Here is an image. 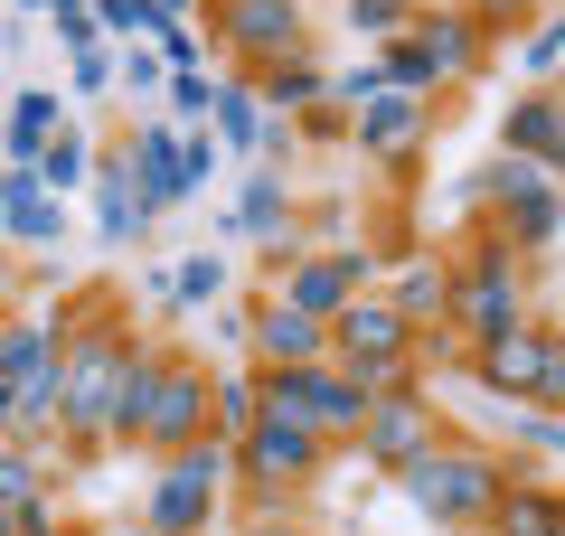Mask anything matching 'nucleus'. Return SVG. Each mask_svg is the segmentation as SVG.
Here are the masks:
<instances>
[{
	"label": "nucleus",
	"instance_id": "obj_36",
	"mask_svg": "<svg viewBox=\"0 0 565 536\" xmlns=\"http://www.w3.org/2000/svg\"><path fill=\"white\" fill-rule=\"evenodd\" d=\"M66 85H76L85 104L114 95V47H104V39H95V47H66Z\"/></svg>",
	"mask_w": 565,
	"mask_h": 536
},
{
	"label": "nucleus",
	"instance_id": "obj_8",
	"mask_svg": "<svg viewBox=\"0 0 565 536\" xmlns=\"http://www.w3.org/2000/svg\"><path fill=\"white\" fill-rule=\"evenodd\" d=\"M255 386H264V415L311 424L330 452H349V433H359V415H367V396L330 367V357H311V367H255Z\"/></svg>",
	"mask_w": 565,
	"mask_h": 536
},
{
	"label": "nucleus",
	"instance_id": "obj_13",
	"mask_svg": "<svg viewBox=\"0 0 565 536\" xmlns=\"http://www.w3.org/2000/svg\"><path fill=\"white\" fill-rule=\"evenodd\" d=\"M141 527L151 536H217L226 527V490H207V480H180L170 461H151V480H141Z\"/></svg>",
	"mask_w": 565,
	"mask_h": 536
},
{
	"label": "nucleus",
	"instance_id": "obj_21",
	"mask_svg": "<svg viewBox=\"0 0 565 536\" xmlns=\"http://www.w3.org/2000/svg\"><path fill=\"white\" fill-rule=\"evenodd\" d=\"M85 189H95V236H104V245H141V236H151V207L132 199L122 141H95V179H85Z\"/></svg>",
	"mask_w": 565,
	"mask_h": 536
},
{
	"label": "nucleus",
	"instance_id": "obj_22",
	"mask_svg": "<svg viewBox=\"0 0 565 536\" xmlns=\"http://www.w3.org/2000/svg\"><path fill=\"white\" fill-rule=\"evenodd\" d=\"M245 95H255L264 114H282V122H292V114H311V104L330 95V66L311 57V47H292V57H274V66H255V76H245Z\"/></svg>",
	"mask_w": 565,
	"mask_h": 536
},
{
	"label": "nucleus",
	"instance_id": "obj_48",
	"mask_svg": "<svg viewBox=\"0 0 565 536\" xmlns=\"http://www.w3.org/2000/svg\"><path fill=\"white\" fill-rule=\"evenodd\" d=\"M217 536H226V527H217Z\"/></svg>",
	"mask_w": 565,
	"mask_h": 536
},
{
	"label": "nucleus",
	"instance_id": "obj_41",
	"mask_svg": "<svg viewBox=\"0 0 565 536\" xmlns=\"http://www.w3.org/2000/svg\"><path fill=\"white\" fill-rule=\"evenodd\" d=\"M141 20H151V39L161 29H199V0H141Z\"/></svg>",
	"mask_w": 565,
	"mask_h": 536
},
{
	"label": "nucleus",
	"instance_id": "obj_45",
	"mask_svg": "<svg viewBox=\"0 0 565 536\" xmlns=\"http://www.w3.org/2000/svg\"><path fill=\"white\" fill-rule=\"evenodd\" d=\"M10 424H20V396H10V386H0V442H10Z\"/></svg>",
	"mask_w": 565,
	"mask_h": 536
},
{
	"label": "nucleus",
	"instance_id": "obj_19",
	"mask_svg": "<svg viewBox=\"0 0 565 536\" xmlns=\"http://www.w3.org/2000/svg\"><path fill=\"white\" fill-rule=\"evenodd\" d=\"M377 292L396 301V320H405L415 339H444V311H452V264H444V255H405Z\"/></svg>",
	"mask_w": 565,
	"mask_h": 536
},
{
	"label": "nucleus",
	"instance_id": "obj_46",
	"mask_svg": "<svg viewBox=\"0 0 565 536\" xmlns=\"http://www.w3.org/2000/svg\"><path fill=\"white\" fill-rule=\"evenodd\" d=\"M0 536H10V499H0Z\"/></svg>",
	"mask_w": 565,
	"mask_h": 536
},
{
	"label": "nucleus",
	"instance_id": "obj_43",
	"mask_svg": "<svg viewBox=\"0 0 565 536\" xmlns=\"http://www.w3.org/2000/svg\"><path fill=\"white\" fill-rule=\"evenodd\" d=\"M85 536H151L141 517H85Z\"/></svg>",
	"mask_w": 565,
	"mask_h": 536
},
{
	"label": "nucleus",
	"instance_id": "obj_23",
	"mask_svg": "<svg viewBox=\"0 0 565 536\" xmlns=\"http://www.w3.org/2000/svg\"><path fill=\"white\" fill-rule=\"evenodd\" d=\"M500 452H509V471H556V452H565V433H556V405H500Z\"/></svg>",
	"mask_w": 565,
	"mask_h": 536
},
{
	"label": "nucleus",
	"instance_id": "obj_15",
	"mask_svg": "<svg viewBox=\"0 0 565 536\" xmlns=\"http://www.w3.org/2000/svg\"><path fill=\"white\" fill-rule=\"evenodd\" d=\"M236 311H245V349H255V367H311V357H330V320L282 311L274 292L236 301Z\"/></svg>",
	"mask_w": 565,
	"mask_h": 536
},
{
	"label": "nucleus",
	"instance_id": "obj_11",
	"mask_svg": "<svg viewBox=\"0 0 565 536\" xmlns=\"http://www.w3.org/2000/svg\"><path fill=\"white\" fill-rule=\"evenodd\" d=\"M405 39L434 57V85H444V95H452V85H481V76H490V57H500L462 0H444V10H415V20H405Z\"/></svg>",
	"mask_w": 565,
	"mask_h": 536
},
{
	"label": "nucleus",
	"instance_id": "obj_14",
	"mask_svg": "<svg viewBox=\"0 0 565 536\" xmlns=\"http://www.w3.org/2000/svg\"><path fill=\"white\" fill-rule=\"evenodd\" d=\"M359 357H415L424 367V339L396 320L386 292H359L349 311H330V367H359Z\"/></svg>",
	"mask_w": 565,
	"mask_h": 536
},
{
	"label": "nucleus",
	"instance_id": "obj_28",
	"mask_svg": "<svg viewBox=\"0 0 565 536\" xmlns=\"http://www.w3.org/2000/svg\"><path fill=\"white\" fill-rule=\"evenodd\" d=\"M377 76H386V95H415V104H444V85H434V57H424V47L405 39V29H396V39H386V47H377Z\"/></svg>",
	"mask_w": 565,
	"mask_h": 536
},
{
	"label": "nucleus",
	"instance_id": "obj_37",
	"mask_svg": "<svg viewBox=\"0 0 565 536\" xmlns=\"http://www.w3.org/2000/svg\"><path fill=\"white\" fill-rule=\"evenodd\" d=\"M349 226H359V207H349V199H311L302 207V245H349Z\"/></svg>",
	"mask_w": 565,
	"mask_h": 536
},
{
	"label": "nucleus",
	"instance_id": "obj_34",
	"mask_svg": "<svg viewBox=\"0 0 565 536\" xmlns=\"http://www.w3.org/2000/svg\"><path fill=\"white\" fill-rule=\"evenodd\" d=\"M161 104H170V122H207V104H217V76H207V66H180V76L161 85Z\"/></svg>",
	"mask_w": 565,
	"mask_h": 536
},
{
	"label": "nucleus",
	"instance_id": "obj_40",
	"mask_svg": "<svg viewBox=\"0 0 565 536\" xmlns=\"http://www.w3.org/2000/svg\"><path fill=\"white\" fill-rule=\"evenodd\" d=\"M226 536H321V527H302V517H292V508H274V517H236V527H226Z\"/></svg>",
	"mask_w": 565,
	"mask_h": 536
},
{
	"label": "nucleus",
	"instance_id": "obj_32",
	"mask_svg": "<svg viewBox=\"0 0 565 536\" xmlns=\"http://www.w3.org/2000/svg\"><path fill=\"white\" fill-rule=\"evenodd\" d=\"M462 10H471V20H481V39L500 47V39H519L527 20H546V10H556V0H462Z\"/></svg>",
	"mask_w": 565,
	"mask_h": 536
},
{
	"label": "nucleus",
	"instance_id": "obj_24",
	"mask_svg": "<svg viewBox=\"0 0 565 536\" xmlns=\"http://www.w3.org/2000/svg\"><path fill=\"white\" fill-rule=\"evenodd\" d=\"M66 122V104H57V85H20L10 95V122H0V151H10V170H29L39 160V141Z\"/></svg>",
	"mask_w": 565,
	"mask_h": 536
},
{
	"label": "nucleus",
	"instance_id": "obj_33",
	"mask_svg": "<svg viewBox=\"0 0 565 536\" xmlns=\"http://www.w3.org/2000/svg\"><path fill=\"white\" fill-rule=\"evenodd\" d=\"M114 85H122V95H161V85H170V66H161V47H151V39H132V47H114Z\"/></svg>",
	"mask_w": 565,
	"mask_h": 536
},
{
	"label": "nucleus",
	"instance_id": "obj_42",
	"mask_svg": "<svg viewBox=\"0 0 565 536\" xmlns=\"http://www.w3.org/2000/svg\"><path fill=\"white\" fill-rule=\"evenodd\" d=\"M29 490H39V471H29V461L0 442V499H29Z\"/></svg>",
	"mask_w": 565,
	"mask_h": 536
},
{
	"label": "nucleus",
	"instance_id": "obj_1",
	"mask_svg": "<svg viewBox=\"0 0 565 536\" xmlns=\"http://www.w3.org/2000/svg\"><path fill=\"white\" fill-rule=\"evenodd\" d=\"M132 320H122V301L85 292L76 311H66L57 330V424L66 442H76V471L95 452H114V386H122V357H132Z\"/></svg>",
	"mask_w": 565,
	"mask_h": 536
},
{
	"label": "nucleus",
	"instance_id": "obj_31",
	"mask_svg": "<svg viewBox=\"0 0 565 536\" xmlns=\"http://www.w3.org/2000/svg\"><path fill=\"white\" fill-rule=\"evenodd\" d=\"M424 0H340V20H349V39H367V47H386L405 20H415Z\"/></svg>",
	"mask_w": 565,
	"mask_h": 536
},
{
	"label": "nucleus",
	"instance_id": "obj_17",
	"mask_svg": "<svg viewBox=\"0 0 565 536\" xmlns=\"http://www.w3.org/2000/svg\"><path fill=\"white\" fill-rule=\"evenodd\" d=\"M0 236L29 245V255H57L76 226H66V199H47L29 170H10V160H0Z\"/></svg>",
	"mask_w": 565,
	"mask_h": 536
},
{
	"label": "nucleus",
	"instance_id": "obj_25",
	"mask_svg": "<svg viewBox=\"0 0 565 536\" xmlns=\"http://www.w3.org/2000/svg\"><path fill=\"white\" fill-rule=\"evenodd\" d=\"M29 179H39L47 199H66V189H85V179H95V141H85V122L66 114L57 132L39 141V160H29Z\"/></svg>",
	"mask_w": 565,
	"mask_h": 536
},
{
	"label": "nucleus",
	"instance_id": "obj_26",
	"mask_svg": "<svg viewBox=\"0 0 565 536\" xmlns=\"http://www.w3.org/2000/svg\"><path fill=\"white\" fill-rule=\"evenodd\" d=\"M207 132H217V151H226V160H255V141H264V104L245 95V76H217V104H207Z\"/></svg>",
	"mask_w": 565,
	"mask_h": 536
},
{
	"label": "nucleus",
	"instance_id": "obj_38",
	"mask_svg": "<svg viewBox=\"0 0 565 536\" xmlns=\"http://www.w3.org/2000/svg\"><path fill=\"white\" fill-rule=\"evenodd\" d=\"M292 141H321V151H340V141H349V114H340V104H311V114H292Z\"/></svg>",
	"mask_w": 565,
	"mask_h": 536
},
{
	"label": "nucleus",
	"instance_id": "obj_39",
	"mask_svg": "<svg viewBox=\"0 0 565 536\" xmlns=\"http://www.w3.org/2000/svg\"><path fill=\"white\" fill-rule=\"evenodd\" d=\"M151 47H161V66H170V76H180V66H207V39H199V29H161Z\"/></svg>",
	"mask_w": 565,
	"mask_h": 536
},
{
	"label": "nucleus",
	"instance_id": "obj_12",
	"mask_svg": "<svg viewBox=\"0 0 565 536\" xmlns=\"http://www.w3.org/2000/svg\"><path fill=\"white\" fill-rule=\"evenodd\" d=\"M424 141H434V104H415V95H377V104H359V114H349V151H359V160L415 170Z\"/></svg>",
	"mask_w": 565,
	"mask_h": 536
},
{
	"label": "nucleus",
	"instance_id": "obj_20",
	"mask_svg": "<svg viewBox=\"0 0 565 536\" xmlns=\"http://www.w3.org/2000/svg\"><path fill=\"white\" fill-rule=\"evenodd\" d=\"M471 536H565V499H556V480L509 471L500 499H490V517H481Z\"/></svg>",
	"mask_w": 565,
	"mask_h": 536
},
{
	"label": "nucleus",
	"instance_id": "obj_9",
	"mask_svg": "<svg viewBox=\"0 0 565 536\" xmlns=\"http://www.w3.org/2000/svg\"><path fill=\"white\" fill-rule=\"evenodd\" d=\"M359 292H377V255H367L359 236H349V245H302V255L274 274V301H282V311H311V320L349 311Z\"/></svg>",
	"mask_w": 565,
	"mask_h": 536
},
{
	"label": "nucleus",
	"instance_id": "obj_16",
	"mask_svg": "<svg viewBox=\"0 0 565 536\" xmlns=\"http://www.w3.org/2000/svg\"><path fill=\"white\" fill-rule=\"evenodd\" d=\"M122 170H132V199L151 207V217H170V207L189 199V179H180V122H170V114L132 122V132H122Z\"/></svg>",
	"mask_w": 565,
	"mask_h": 536
},
{
	"label": "nucleus",
	"instance_id": "obj_35",
	"mask_svg": "<svg viewBox=\"0 0 565 536\" xmlns=\"http://www.w3.org/2000/svg\"><path fill=\"white\" fill-rule=\"evenodd\" d=\"M226 170V151H217V132H207V122H180V179L189 189H207V179Z\"/></svg>",
	"mask_w": 565,
	"mask_h": 536
},
{
	"label": "nucleus",
	"instance_id": "obj_30",
	"mask_svg": "<svg viewBox=\"0 0 565 536\" xmlns=\"http://www.w3.org/2000/svg\"><path fill=\"white\" fill-rule=\"evenodd\" d=\"M170 301H180V311L226 301V255H189V264H170Z\"/></svg>",
	"mask_w": 565,
	"mask_h": 536
},
{
	"label": "nucleus",
	"instance_id": "obj_6",
	"mask_svg": "<svg viewBox=\"0 0 565 536\" xmlns=\"http://www.w3.org/2000/svg\"><path fill=\"white\" fill-rule=\"evenodd\" d=\"M199 39L207 57H226V76H255V66L311 47V10L302 0H199Z\"/></svg>",
	"mask_w": 565,
	"mask_h": 536
},
{
	"label": "nucleus",
	"instance_id": "obj_3",
	"mask_svg": "<svg viewBox=\"0 0 565 536\" xmlns=\"http://www.w3.org/2000/svg\"><path fill=\"white\" fill-rule=\"evenodd\" d=\"M386 480L405 490V508H415V517H434L444 536H471V527L490 517V499H500V480H509V452H500V442H481V433H452V424H444V433L424 442L415 461H396Z\"/></svg>",
	"mask_w": 565,
	"mask_h": 536
},
{
	"label": "nucleus",
	"instance_id": "obj_18",
	"mask_svg": "<svg viewBox=\"0 0 565 536\" xmlns=\"http://www.w3.org/2000/svg\"><path fill=\"white\" fill-rule=\"evenodd\" d=\"M500 151L509 160H537V170L565 160V104H556V85H519V95L500 104Z\"/></svg>",
	"mask_w": 565,
	"mask_h": 536
},
{
	"label": "nucleus",
	"instance_id": "obj_7",
	"mask_svg": "<svg viewBox=\"0 0 565 536\" xmlns=\"http://www.w3.org/2000/svg\"><path fill=\"white\" fill-rule=\"evenodd\" d=\"M471 386H481L490 405H565V349H556V311L527 320V330L509 339H481V349H462Z\"/></svg>",
	"mask_w": 565,
	"mask_h": 536
},
{
	"label": "nucleus",
	"instance_id": "obj_10",
	"mask_svg": "<svg viewBox=\"0 0 565 536\" xmlns=\"http://www.w3.org/2000/svg\"><path fill=\"white\" fill-rule=\"evenodd\" d=\"M434 433H444V405H434V386H386V396H367L359 433H349V461H367V471H396V461H415Z\"/></svg>",
	"mask_w": 565,
	"mask_h": 536
},
{
	"label": "nucleus",
	"instance_id": "obj_29",
	"mask_svg": "<svg viewBox=\"0 0 565 536\" xmlns=\"http://www.w3.org/2000/svg\"><path fill=\"white\" fill-rule=\"evenodd\" d=\"M556 66H565V20L546 10V20L519 29V85H556Z\"/></svg>",
	"mask_w": 565,
	"mask_h": 536
},
{
	"label": "nucleus",
	"instance_id": "obj_47",
	"mask_svg": "<svg viewBox=\"0 0 565 536\" xmlns=\"http://www.w3.org/2000/svg\"><path fill=\"white\" fill-rule=\"evenodd\" d=\"M66 536H85V527H66Z\"/></svg>",
	"mask_w": 565,
	"mask_h": 536
},
{
	"label": "nucleus",
	"instance_id": "obj_2",
	"mask_svg": "<svg viewBox=\"0 0 565 536\" xmlns=\"http://www.w3.org/2000/svg\"><path fill=\"white\" fill-rule=\"evenodd\" d=\"M452 264V311H444V339L452 349H481V339H509V330H527V320H546L556 311V274H537V264H519L500 236H481L471 226L462 236V255H444Z\"/></svg>",
	"mask_w": 565,
	"mask_h": 536
},
{
	"label": "nucleus",
	"instance_id": "obj_44",
	"mask_svg": "<svg viewBox=\"0 0 565 536\" xmlns=\"http://www.w3.org/2000/svg\"><path fill=\"white\" fill-rule=\"evenodd\" d=\"M20 10H29V20H76L85 0H20Z\"/></svg>",
	"mask_w": 565,
	"mask_h": 536
},
{
	"label": "nucleus",
	"instance_id": "obj_4",
	"mask_svg": "<svg viewBox=\"0 0 565 536\" xmlns=\"http://www.w3.org/2000/svg\"><path fill=\"white\" fill-rule=\"evenodd\" d=\"M330 442L311 433V424H292V415H255L236 433V480H226V499H236L245 517H274V508H292L302 490H321L330 480Z\"/></svg>",
	"mask_w": 565,
	"mask_h": 536
},
{
	"label": "nucleus",
	"instance_id": "obj_5",
	"mask_svg": "<svg viewBox=\"0 0 565 536\" xmlns=\"http://www.w3.org/2000/svg\"><path fill=\"white\" fill-rule=\"evenodd\" d=\"M207 367L199 349H151V377H141V415H132V442L122 452H141V461H161L170 442H189V433H207Z\"/></svg>",
	"mask_w": 565,
	"mask_h": 536
},
{
	"label": "nucleus",
	"instance_id": "obj_27",
	"mask_svg": "<svg viewBox=\"0 0 565 536\" xmlns=\"http://www.w3.org/2000/svg\"><path fill=\"white\" fill-rule=\"evenodd\" d=\"M255 415H264L255 357H245V367H217V377H207V433H226V442H236V433H245Z\"/></svg>",
	"mask_w": 565,
	"mask_h": 536
}]
</instances>
